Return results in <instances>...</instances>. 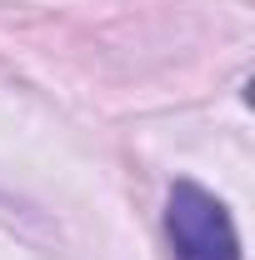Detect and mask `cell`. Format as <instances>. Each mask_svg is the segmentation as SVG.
Instances as JSON below:
<instances>
[{"instance_id": "obj_1", "label": "cell", "mask_w": 255, "mask_h": 260, "mask_svg": "<svg viewBox=\"0 0 255 260\" xmlns=\"http://www.w3.org/2000/svg\"><path fill=\"white\" fill-rule=\"evenodd\" d=\"M165 240L175 260H240V230L220 195L195 180H175L165 200Z\"/></svg>"}]
</instances>
